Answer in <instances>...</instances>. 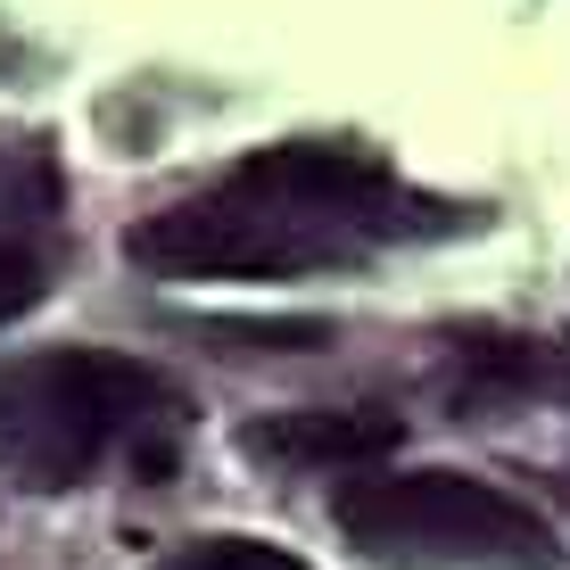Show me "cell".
I'll return each instance as SVG.
<instances>
[{
	"label": "cell",
	"mask_w": 570,
	"mask_h": 570,
	"mask_svg": "<svg viewBox=\"0 0 570 570\" xmlns=\"http://www.w3.org/2000/svg\"><path fill=\"white\" fill-rule=\"evenodd\" d=\"M471 207L414 190L389 157L340 141H273L215 174L207 190L141 215L125 257L166 282H289V273H340L381 248H414L463 232Z\"/></svg>",
	"instance_id": "obj_1"
},
{
	"label": "cell",
	"mask_w": 570,
	"mask_h": 570,
	"mask_svg": "<svg viewBox=\"0 0 570 570\" xmlns=\"http://www.w3.org/2000/svg\"><path fill=\"white\" fill-rule=\"evenodd\" d=\"M190 430V397L141 356L116 347H42V356L0 364V480L33 497L100 480L108 463L157 471L174 463Z\"/></svg>",
	"instance_id": "obj_2"
},
{
	"label": "cell",
	"mask_w": 570,
	"mask_h": 570,
	"mask_svg": "<svg viewBox=\"0 0 570 570\" xmlns=\"http://www.w3.org/2000/svg\"><path fill=\"white\" fill-rule=\"evenodd\" d=\"M340 538L381 570H562V538L471 471H364L340 488Z\"/></svg>",
	"instance_id": "obj_3"
},
{
	"label": "cell",
	"mask_w": 570,
	"mask_h": 570,
	"mask_svg": "<svg viewBox=\"0 0 570 570\" xmlns=\"http://www.w3.org/2000/svg\"><path fill=\"white\" fill-rule=\"evenodd\" d=\"M405 422L389 405H289V414H257L240 430V455L273 471H372L389 463Z\"/></svg>",
	"instance_id": "obj_4"
},
{
	"label": "cell",
	"mask_w": 570,
	"mask_h": 570,
	"mask_svg": "<svg viewBox=\"0 0 570 570\" xmlns=\"http://www.w3.org/2000/svg\"><path fill=\"white\" fill-rule=\"evenodd\" d=\"M58 257H67V240H58V183L33 166L26 199H17L9 224H0V323H17V314H33L50 298Z\"/></svg>",
	"instance_id": "obj_5"
},
{
	"label": "cell",
	"mask_w": 570,
	"mask_h": 570,
	"mask_svg": "<svg viewBox=\"0 0 570 570\" xmlns=\"http://www.w3.org/2000/svg\"><path fill=\"white\" fill-rule=\"evenodd\" d=\"M149 570H306V562L289 554V546H273V538H232V529H215V538H183Z\"/></svg>",
	"instance_id": "obj_6"
}]
</instances>
